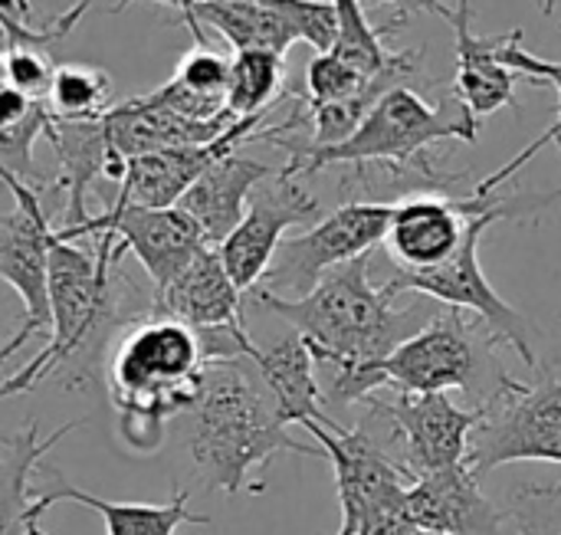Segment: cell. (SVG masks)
I'll use <instances>...</instances> for the list:
<instances>
[{
	"label": "cell",
	"mask_w": 561,
	"mask_h": 535,
	"mask_svg": "<svg viewBox=\"0 0 561 535\" xmlns=\"http://www.w3.org/2000/svg\"><path fill=\"white\" fill-rule=\"evenodd\" d=\"M82 421H69L59 431H53L46 441H36V421L26 424L16 437L3 441V535H26L30 510L36 503L30 487V470L39 467L46 451H53L69 431H76Z\"/></svg>",
	"instance_id": "obj_24"
},
{
	"label": "cell",
	"mask_w": 561,
	"mask_h": 535,
	"mask_svg": "<svg viewBox=\"0 0 561 535\" xmlns=\"http://www.w3.org/2000/svg\"><path fill=\"white\" fill-rule=\"evenodd\" d=\"M378 76H368L358 62L345 59L342 53L335 49H325V53H316L306 66V102L312 105H329V102H348V99H358L365 95L378 79Z\"/></svg>",
	"instance_id": "obj_29"
},
{
	"label": "cell",
	"mask_w": 561,
	"mask_h": 535,
	"mask_svg": "<svg viewBox=\"0 0 561 535\" xmlns=\"http://www.w3.org/2000/svg\"><path fill=\"white\" fill-rule=\"evenodd\" d=\"M276 7L299 33V43H309L316 53H325L339 43V13L332 0H263Z\"/></svg>",
	"instance_id": "obj_32"
},
{
	"label": "cell",
	"mask_w": 561,
	"mask_h": 535,
	"mask_svg": "<svg viewBox=\"0 0 561 535\" xmlns=\"http://www.w3.org/2000/svg\"><path fill=\"white\" fill-rule=\"evenodd\" d=\"M510 520L519 535H561V483H526L513 493Z\"/></svg>",
	"instance_id": "obj_31"
},
{
	"label": "cell",
	"mask_w": 561,
	"mask_h": 535,
	"mask_svg": "<svg viewBox=\"0 0 561 535\" xmlns=\"http://www.w3.org/2000/svg\"><path fill=\"white\" fill-rule=\"evenodd\" d=\"M561 201V187L552 194H539V197H510V201H490L470 224L467 230V240L463 247L457 250L454 260H447L444 266L437 270H427V273H398L388 280V286L401 296V293H421L440 306H450V309H463V312H473L480 316L503 345L516 349L519 358L539 372V355H536V345H533V322L513 309L496 289L493 283L486 280L483 273V263H480V240L483 234L496 224V220H516V217H526L533 210H542L549 204Z\"/></svg>",
	"instance_id": "obj_7"
},
{
	"label": "cell",
	"mask_w": 561,
	"mask_h": 535,
	"mask_svg": "<svg viewBox=\"0 0 561 535\" xmlns=\"http://www.w3.org/2000/svg\"><path fill=\"white\" fill-rule=\"evenodd\" d=\"M46 105L56 118L89 122L112 109V79L105 69L82 62H59L46 92Z\"/></svg>",
	"instance_id": "obj_27"
},
{
	"label": "cell",
	"mask_w": 561,
	"mask_h": 535,
	"mask_svg": "<svg viewBox=\"0 0 561 535\" xmlns=\"http://www.w3.org/2000/svg\"><path fill=\"white\" fill-rule=\"evenodd\" d=\"M92 240H95V250H82L76 240L59 237V227H56L53 263H49V303H53L49 342L36 358H30L16 375L3 382L0 388L3 398L33 391L46 375L79 358V352L95 349L102 335L118 326L122 316H118V296L112 286V270L118 263L115 237L102 234Z\"/></svg>",
	"instance_id": "obj_5"
},
{
	"label": "cell",
	"mask_w": 561,
	"mask_h": 535,
	"mask_svg": "<svg viewBox=\"0 0 561 535\" xmlns=\"http://www.w3.org/2000/svg\"><path fill=\"white\" fill-rule=\"evenodd\" d=\"M115 237V257L131 253L148 273L154 293H161L210 240L201 224L184 207H141V204H112L92 217L79 237ZM214 247V243H210Z\"/></svg>",
	"instance_id": "obj_12"
},
{
	"label": "cell",
	"mask_w": 561,
	"mask_h": 535,
	"mask_svg": "<svg viewBox=\"0 0 561 535\" xmlns=\"http://www.w3.org/2000/svg\"><path fill=\"white\" fill-rule=\"evenodd\" d=\"M477 125L480 122L463 109L457 95L454 105L447 109V105H427V99L408 86H394L375 102V109L365 115L358 132L342 145L316 148L279 135H263L260 141L279 145L289 155V164L279 171L283 178L316 174L329 164H355L358 171L365 164H385L394 171L414 164L434 187H440L444 178L431 168L424 151L437 141H477Z\"/></svg>",
	"instance_id": "obj_4"
},
{
	"label": "cell",
	"mask_w": 561,
	"mask_h": 535,
	"mask_svg": "<svg viewBox=\"0 0 561 535\" xmlns=\"http://www.w3.org/2000/svg\"><path fill=\"white\" fill-rule=\"evenodd\" d=\"M335 13H339V43L332 46L335 53H342L345 59L358 62L368 76H378L391 66L394 53L385 49L381 36L394 30V23L388 26H371L365 3L362 0H332Z\"/></svg>",
	"instance_id": "obj_28"
},
{
	"label": "cell",
	"mask_w": 561,
	"mask_h": 535,
	"mask_svg": "<svg viewBox=\"0 0 561 535\" xmlns=\"http://www.w3.org/2000/svg\"><path fill=\"white\" fill-rule=\"evenodd\" d=\"M362 405L388 424L391 454L411 474V480L467 464L470 437L480 424V408L470 411L454 405L447 395L414 391H394L391 398L375 391Z\"/></svg>",
	"instance_id": "obj_11"
},
{
	"label": "cell",
	"mask_w": 561,
	"mask_h": 535,
	"mask_svg": "<svg viewBox=\"0 0 561 535\" xmlns=\"http://www.w3.org/2000/svg\"><path fill=\"white\" fill-rule=\"evenodd\" d=\"M154 316H171L197 332L247 329L243 322V289L233 283L220 247H204L161 293H151Z\"/></svg>",
	"instance_id": "obj_16"
},
{
	"label": "cell",
	"mask_w": 561,
	"mask_h": 535,
	"mask_svg": "<svg viewBox=\"0 0 561 535\" xmlns=\"http://www.w3.org/2000/svg\"><path fill=\"white\" fill-rule=\"evenodd\" d=\"M556 10V0H542V13H552Z\"/></svg>",
	"instance_id": "obj_37"
},
{
	"label": "cell",
	"mask_w": 561,
	"mask_h": 535,
	"mask_svg": "<svg viewBox=\"0 0 561 535\" xmlns=\"http://www.w3.org/2000/svg\"><path fill=\"white\" fill-rule=\"evenodd\" d=\"M46 138L59 155V171L53 178V191L66 194V214H62L59 237L76 240V234L92 220L85 210V191L99 178H108V164L118 151L112 148L105 115L89 118V122H72V118L53 115Z\"/></svg>",
	"instance_id": "obj_19"
},
{
	"label": "cell",
	"mask_w": 561,
	"mask_h": 535,
	"mask_svg": "<svg viewBox=\"0 0 561 535\" xmlns=\"http://www.w3.org/2000/svg\"><path fill=\"white\" fill-rule=\"evenodd\" d=\"M319 217V197L306 191L296 178L276 174L266 187L253 191L250 207L237 230L220 243V257L243 293H253L266 270L273 266L286 230Z\"/></svg>",
	"instance_id": "obj_13"
},
{
	"label": "cell",
	"mask_w": 561,
	"mask_h": 535,
	"mask_svg": "<svg viewBox=\"0 0 561 535\" xmlns=\"http://www.w3.org/2000/svg\"><path fill=\"white\" fill-rule=\"evenodd\" d=\"M263 115L233 122L220 138L187 148H161L148 155L128 158L125 181L118 184L115 204H141V207H174L187 187L224 155L240 151L247 141H260L263 135Z\"/></svg>",
	"instance_id": "obj_15"
},
{
	"label": "cell",
	"mask_w": 561,
	"mask_h": 535,
	"mask_svg": "<svg viewBox=\"0 0 561 535\" xmlns=\"http://www.w3.org/2000/svg\"><path fill=\"white\" fill-rule=\"evenodd\" d=\"M408 510L417 530L444 535H503V513L480 487L470 464L424 474L408 487Z\"/></svg>",
	"instance_id": "obj_17"
},
{
	"label": "cell",
	"mask_w": 561,
	"mask_h": 535,
	"mask_svg": "<svg viewBox=\"0 0 561 535\" xmlns=\"http://www.w3.org/2000/svg\"><path fill=\"white\" fill-rule=\"evenodd\" d=\"M417 535H444V533H431V530H421V533Z\"/></svg>",
	"instance_id": "obj_38"
},
{
	"label": "cell",
	"mask_w": 561,
	"mask_h": 535,
	"mask_svg": "<svg viewBox=\"0 0 561 535\" xmlns=\"http://www.w3.org/2000/svg\"><path fill=\"white\" fill-rule=\"evenodd\" d=\"M56 66L36 49H3V86H13L33 99H46Z\"/></svg>",
	"instance_id": "obj_33"
},
{
	"label": "cell",
	"mask_w": 561,
	"mask_h": 535,
	"mask_svg": "<svg viewBox=\"0 0 561 535\" xmlns=\"http://www.w3.org/2000/svg\"><path fill=\"white\" fill-rule=\"evenodd\" d=\"M207 365L201 332L187 322L154 312L135 319L108 362V401L122 441L138 454L158 451L164 424L197 408Z\"/></svg>",
	"instance_id": "obj_3"
},
{
	"label": "cell",
	"mask_w": 561,
	"mask_h": 535,
	"mask_svg": "<svg viewBox=\"0 0 561 535\" xmlns=\"http://www.w3.org/2000/svg\"><path fill=\"white\" fill-rule=\"evenodd\" d=\"M194 43L204 39V26L217 30L233 53L240 49H270V53H283L299 43L296 26L270 3L263 0H204L194 7V13L184 20Z\"/></svg>",
	"instance_id": "obj_23"
},
{
	"label": "cell",
	"mask_w": 561,
	"mask_h": 535,
	"mask_svg": "<svg viewBox=\"0 0 561 535\" xmlns=\"http://www.w3.org/2000/svg\"><path fill=\"white\" fill-rule=\"evenodd\" d=\"M490 204V197H444V194H411L394 204L385 250L398 273H427L457 257L467 240L473 217Z\"/></svg>",
	"instance_id": "obj_14"
},
{
	"label": "cell",
	"mask_w": 561,
	"mask_h": 535,
	"mask_svg": "<svg viewBox=\"0 0 561 535\" xmlns=\"http://www.w3.org/2000/svg\"><path fill=\"white\" fill-rule=\"evenodd\" d=\"M391 214H394V204L352 201V204L335 207L306 234L283 240L260 289L286 296V299H299L312 293L322 283V276L332 273L335 266L371 257V250L381 247L388 237Z\"/></svg>",
	"instance_id": "obj_9"
},
{
	"label": "cell",
	"mask_w": 561,
	"mask_h": 535,
	"mask_svg": "<svg viewBox=\"0 0 561 535\" xmlns=\"http://www.w3.org/2000/svg\"><path fill=\"white\" fill-rule=\"evenodd\" d=\"M253 299L289 322V329L309 342L316 362L332 372L325 391L329 408L362 405L368 395L381 391L375 378L378 362L437 316L421 306L398 309V293L388 283H371L368 257L335 266L299 299H286L260 286L253 289Z\"/></svg>",
	"instance_id": "obj_1"
},
{
	"label": "cell",
	"mask_w": 561,
	"mask_h": 535,
	"mask_svg": "<svg viewBox=\"0 0 561 535\" xmlns=\"http://www.w3.org/2000/svg\"><path fill=\"white\" fill-rule=\"evenodd\" d=\"M365 7H381V3H388V7H394L398 13H401V20L408 16V13H421V10H431V13H440L444 20L450 16V10L454 7H447V3H440V0H362Z\"/></svg>",
	"instance_id": "obj_35"
},
{
	"label": "cell",
	"mask_w": 561,
	"mask_h": 535,
	"mask_svg": "<svg viewBox=\"0 0 561 535\" xmlns=\"http://www.w3.org/2000/svg\"><path fill=\"white\" fill-rule=\"evenodd\" d=\"M457 33V79H454V95L463 102V109L480 122L503 105L519 109L516 102V69L503 59L506 43L513 39L516 30L496 33V36H480L473 33V3L457 0V7L447 16Z\"/></svg>",
	"instance_id": "obj_18"
},
{
	"label": "cell",
	"mask_w": 561,
	"mask_h": 535,
	"mask_svg": "<svg viewBox=\"0 0 561 535\" xmlns=\"http://www.w3.org/2000/svg\"><path fill=\"white\" fill-rule=\"evenodd\" d=\"M273 171L256 161V158H247L240 151H230L224 158H217L191 187L187 194L178 201V207H184L197 224L201 230L207 234V240L214 247H220L233 230L237 224L243 220L247 207H250V197L253 191L263 184V178H270Z\"/></svg>",
	"instance_id": "obj_21"
},
{
	"label": "cell",
	"mask_w": 561,
	"mask_h": 535,
	"mask_svg": "<svg viewBox=\"0 0 561 535\" xmlns=\"http://www.w3.org/2000/svg\"><path fill=\"white\" fill-rule=\"evenodd\" d=\"M191 457L204 487L237 497H260L266 483L250 480L276 454L325 457L319 444H302L289 434L279 408L253 358H220L207 365L204 395L191 411Z\"/></svg>",
	"instance_id": "obj_2"
},
{
	"label": "cell",
	"mask_w": 561,
	"mask_h": 535,
	"mask_svg": "<svg viewBox=\"0 0 561 535\" xmlns=\"http://www.w3.org/2000/svg\"><path fill=\"white\" fill-rule=\"evenodd\" d=\"M7 191L13 194V207L0 217V276L23 299V322L16 335L3 345V358L23 349L33 335L53 326L49 303V263L56 227L39 201V191L13 174H3Z\"/></svg>",
	"instance_id": "obj_10"
},
{
	"label": "cell",
	"mask_w": 561,
	"mask_h": 535,
	"mask_svg": "<svg viewBox=\"0 0 561 535\" xmlns=\"http://www.w3.org/2000/svg\"><path fill=\"white\" fill-rule=\"evenodd\" d=\"M496 332L480 316L467 319L463 309L444 306V312H437L421 332H414L385 362H378L375 378L378 388L414 395L467 391L480 408L510 378L496 358Z\"/></svg>",
	"instance_id": "obj_6"
},
{
	"label": "cell",
	"mask_w": 561,
	"mask_h": 535,
	"mask_svg": "<svg viewBox=\"0 0 561 535\" xmlns=\"http://www.w3.org/2000/svg\"><path fill=\"white\" fill-rule=\"evenodd\" d=\"M417 523H414V516H411V510H408V493L404 497H398V500H388V503H381V506H375L368 516H365V523H362V530L358 535H417Z\"/></svg>",
	"instance_id": "obj_34"
},
{
	"label": "cell",
	"mask_w": 561,
	"mask_h": 535,
	"mask_svg": "<svg viewBox=\"0 0 561 535\" xmlns=\"http://www.w3.org/2000/svg\"><path fill=\"white\" fill-rule=\"evenodd\" d=\"M286 82V56L270 49H240L230 56V86L227 109L237 118L266 115L270 105L283 95Z\"/></svg>",
	"instance_id": "obj_25"
},
{
	"label": "cell",
	"mask_w": 561,
	"mask_h": 535,
	"mask_svg": "<svg viewBox=\"0 0 561 535\" xmlns=\"http://www.w3.org/2000/svg\"><path fill=\"white\" fill-rule=\"evenodd\" d=\"M279 408V418L289 424V428H306L309 421H319V424H332L335 418L325 411V395L319 388V378H316V355L309 349V342L293 332L286 339H279L276 345L270 349H253L250 355Z\"/></svg>",
	"instance_id": "obj_22"
},
{
	"label": "cell",
	"mask_w": 561,
	"mask_h": 535,
	"mask_svg": "<svg viewBox=\"0 0 561 535\" xmlns=\"http://www.w3.org/2000/svg\"><path fill=\"white\" fill-rule=\"evenodd\" d=\"M503 59L519 72V76H526L529 82H549V86H556L559 89V118L549 125V132H542L529 148H523L510 164H503L500 171H493L490 178H483L477 187H473V194L477 197H490L500 184H506L513 174H519L542 148H549V145H559L561 151V62H549V59H542V56H536V53H529L526 46H523V30H516L513 33V39L506 43V49H503Z\"/></svg>",
	"instance_id": "obj_26"
},
{
	"label": "cell",
	"mask_w": 561,
	"mask_h": 535,
	"mask_svg": "<svg viewBox=\"0 0 561 535\" xmlns=\"http://www.w3.org/2000/svg\"><path fill=\"white\" fill-rule=\"evenodd\" d=\"M46 474H49L53 487H36V503L30 510L26 535H46L39 530V516L49 506H59V503H79V506L99 513L108 535H174L181 526H207L210 523V520L187 510V493L184 490H174V497L164 506H154V503H115V500H99V497H92L85 490H76L56 470H46Z\"/></svg>",
	"instance_id": "obj_20"
},
{
	"label": "cell",
	"mask_w": 561,
	"mask_h": 535,
	"mask_svg": "<svg viewBox=\"0 0 561 535\" xmlns=\"http://www.w3.org/2000/svg\"><path fill=\"white\" fill-rule=\"evenodd\" d=\"M49 122H53V112H49L46 99H36L33 109L23 118L0 125V174H13V178H20L26 184L36 181V171H33V145L39 138H46Z\"/></svg>",
	"instance_id": "obj_30"
},
{
	"label": "cell",
	"mask_w": 561,
	"mask_h": 535,
	"mask_svg": "<svg viewBox=\"0 0 561 535\" xmlns=\"http://www.w3.org/2000/svg\"><path fill=\"white\" fill-rule=\"evenodd\" d=\"M467 464L480 480L506 464H561L559 378L542 368L536 382L510 375L506 385L480 405Z\"/></svg>",
	"instance_id": "obj_8"
},
{
	"label": "cell",
	"mask_w": 561,
	"mask_h": 535,
	"mask_svg": "<svg viewBox=\"0 0 561 535\" xmlns=\"http://www.w3.org/2000/svg\"><path fill=\"white\" fill-rule=\"evenodd\" d=\"M128 3H141V0H118V7H115V10H125ZM151 3L174 7V10H181V13H184V20H187V16L194 13V7H197V3H204V0H151Z\"/></svg>",
	"instance_id": "obj_36"
}]
</instances>
